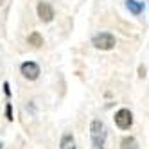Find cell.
Masks as SVG:
<instances>
[{
	"mask_svg": "<svg viewBox=\"0 0 149 149\" xmlns=\"http://www.w3.org/2000/svg\"><path fill=\"white\" fill-rule=\"evenodd\" d=\"M27 41H29V45H33V47H41L43 45V36H41L40 33H31Z\"/></svg>",
	"mask_w": 149,
	"mask_h": 149,
	"instance_id": "obj_8",
	"label": "cell"
},
{
	"mask_svg": "<svg viewBox=\"0 0 149 149\" xmlns=\"http://www.w3.org/2000/svg\"><path fill=\"white\" fill-rule=\"evenodd\" d=\"M20 72H22V76L25 79L34 81L40 76V67H38V63H34V61H25V63H22V67H20Z\"/></svg>",
	"mask_w": 149,
	"mask_h": 149,
	"instance_id": "obj_4",
	"label": "cell"
},
{
	"mask_svg": "<svg viewBox=\"0 0 149 149\" xmlns=\"http://www.w3.org/2000/svg\"><path fill=\"white\" fill-rule=\"evenodd\" d=\"M6 117H7V120H13V108H11V104L6 106Z\"/></svg>",
	"mask_w": 149,
	"mask_h": 149,
	"instance_id": "obj_10",
	"label": "cell"
},
{
	"mask_svg": "<svg viewBox=\"0 0 149 149\" xmlns=\"http://www.w3.org/2000/svg\"><path fill=\"white\" fill-rule=\"evenodd\" d=\"M113 119H115V124L119 126L120 130H130L131 124H133V115H131L130 110H126V108H122V110L117 111Z\"/></svg>",
	"mask_w": 149,
	"mask_h": 149,
	"instance_id": "obj_3",
	"label": "cell"
},
{
	"mask_svg": "<svg viewBox=\"0 0 149 149\" xmlns=\"http://www.w3.org/2000/svg\"><path fill=\"white\" fill-rule=\"evenodd\" d=\"M0 149H2V144H0Z\"/></svg>",
	"mask_w": 149,
	"mask_h": 149,
	"instance_id": "obj_14",
	"label": "cell"
},
{
	"mask_svg": "<svg viewBox=\"0 0 149 149\" xmlns=\"http://www.w3.org/2000/svg\"><path fill=\"white\" fill-rule=\"evenodd\" d=\"M90 135H92V142L95 147L99 146H104V140H106V126L101 122V120H92L90 124Z\"/></svg>",
	"mask_w": 149,
	"mask_h": 149,
	"instance_id": "obj_1",
	"label": "cell"
},
{
	"mask_svg": "<svg viewBox=\"0 0 149 149\" xmlns=\"http://www.w3.org/2000/svg\"><path fill=\"white\" fill-rule=\"evenodd\" d=\"M92 43L95 49H101V50H110L115 47V36L110 33H101V34H95Z\"/></svg>",
	"mask_w": 149,
	"mask_h": 149,
	"instance_id": "obj_2",
	"label": "cell"
},
{
	"mask_svg": "<svg viewBox=\"0 0 149 149\" xmlns=\"http://www.w3.org/2000/svg\"><path fill=\"white\" fill-rule=\"evenodd\" d=\"M61 149H76V142H74V136L72 135H63L61 136V142H59Z\"/></svg>",
	"mask_w": 149,
	"mask_h": 149,
	"instance_id": "obj_7",
	"label": "cell"
},
{
	"mask_svg": "<svg viewBox=\"0 0 149 149\" xmlns=\"http://www.w3.org/2000/svg\"><path fill=\"white\" fill-rule=\"evenodd\" d=\"M95 149H104V147H102V146H99V147H95Z\"/></svg>",
	"mask_w": 149,
	"mask_h": 149,
	"instance_id": "obj_13",
	"label": "cell"
},
{
	"mask_svg": "<svg viewBox=\"0 0 149 149\" xmlns=\"http://www.w3.org/2000/svg\"><path fill=\"white\" fill-rule=\"evenodd\" d=\"M120 147L122 149H138V142L135 140L133 136H126V138H122Z\"/></svg>",
	"mask_w": 149,
	"mask_h": 149,
	"instance_id": "obj_9",
	"label": "cell"
},
{
	"mask_svg": "<svg viewBox=\"0 0 149 149\" xmlns=\"http://www.w3.org/2000/svg\"><path fill=\"white\" fill-rule=\"evenodd\" d=\"M126 7L130 9L135 16H138V15L144 11V4L142 2H136V0H126Z\"/></svg>",
	"mask_w": 149,
	"mask_h": 149,
	"instance_id": "obj_6",
	"label": "cell"
},
{
	"mask_svg": "<svg viewBox=\"0 0 149 149\" xmlns=\"http://www.w3.org/2000/svg\"><path fill=\"white\" fill-rule=\"evenodd\" d=\"M138 72H140V74H138L140 77H144V76H146V68H144V67H140V68H138Z\"/></svg>",
	"mask_w": 149,
	"mask_h": 149,
	"instance_id": "obj_12",
	"label": "cell"
},
{
	"mask_svg": "<svg viewBox=\"0 0 149 149\" xmlns=\"http://www.w3.org/2000/svg\"><path fill=\"white\" fill-rule=\"evenodd\" d=\"M4 92H6V95H7V97L11 95V90H9V83H4Z\"/></svg>",
	"mask_w": 149,
	"mask_h": 149,
	"instance_id": "obj_11",
	"label": "cell"
},
{
	"mask_svg": "<svg viewBox=\"0 0 149 149\" xmlns=\"http://www.w3.org/2000/svg\"><path fill=\"white\" fill-rule=\"evenodd\" d=\"M38 16L41 22H50L54 18V9L49 2H40L38 4Z\"/></svg>",
	"mask_w": 149,
	"mask_h": 149,
	"instance_id": "obj_5",
	"label": "cell"
}]
</instances>
